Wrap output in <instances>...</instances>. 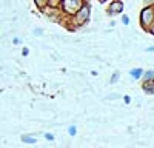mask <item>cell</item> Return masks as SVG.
<instances>
[{"label":"cell","instance_id":"9a60e30c","mask_svg":"<svg viewBox=\"0 0 154 148\" xmlns=\"http://www.w3.org/2000/svg\"><path fill=\"white\" fill-rule=\"evenodd\" d=\"M22 54H23V56H28V54H29V49H28V48H23V51H22Z\"/></svg>","mask_w":154,"mask_h":148},{"label":"cell","instance_id":"5b68a950","mask_svg":"<svg viewBox=\"0 0 154 148\" xmlns=\"http://www.w3.org/2000/svg\"><path fill=\"white\" fill-rule=\"evenodd\" d=\"M142 90H143L145 94H154V79L143 80V83H142Z\"/></svg>","mask_w":154,"mask_h":148},{"label":"cell","instance_id":"7c38bea8","mask_svg":"<svg viewBox=\"0 0 154 148\" xmlns=\"http://www.w3.org/2000/svg\"><path fill=\"white\" fill-rule=\"evenodd\" d=\"M68 131H69V134H71V136H76L77 128H76V127H69V128H68Z\"/></svg>","mask_w":154,"mask_h":148},{"label":"cell","instance_id":"2e32d148","mask_svg":"<svg viewBox=\"0 0 154 148\" xmlns=\"http://www.w3.org/2000/svg\"><path fill=\"white\" fill-rule=\"evenodd\" d=\"M123 99H125V104H130V102H131V97L130 96H123Z\"/></svg>","mask_w":154,"mask_h":148},{"label":"cell","instance_id":"5bb4252c","mask_svg":"<svg viewBox=\"0 0 154 148\" xmlns=\"http://www.w3.org/2000/svg\"><path fill=\"white\" fill-rule=\"evenodd\" d=\"M122 22H123V25H128L130 23V17L128 16H123L122 17Z\"/></svg>","mask_w":154,"mask_h":148},{"label":"cell","instance_id":"6da1fadb","mask_svg":"<svg viewBox=\"0 0 154 148\" xmlns=\"http://www.w3.org/2000/svg\"><path fill=\"white\" fill-rule=\"evenodd\" d=\"M85 5V0H63L62 6H60V9H62L60 13L65 17H74Z\"/></svg>","mask_w":154,"mask_h":148},{"label":"cell","instance_id":"8fae6325","mask_svg":"<svg viewBox=\"0 0 154 148\" xmlns=\"http://www.w3.org/2000/svg\"><path fill=\"white\" fill-rule=\"evenodd\" d=\"M119 77H120V73H119V71H116V73L112 74V77H111V83H116L119 80Z\"/></svg>","mask_w":154,"mask_h":148},{"label":"cell","instance_id":"9c48e42d","mask_svg":"<svg viewBox=\"0 0 154 148\" xmlns=\"http://www.w3.org/2000/svg\"><path fill=\"white\" fill-rule=\"evenodd\" d=\"M22 142L32 145V143H37V139H36V137H32V136H29V134H26V136H22Z\"/></svg>","mask_w":154,"mask_h":148},{"label":"cell","instance_id":"d6986e66","mask_svg":"<svg viewBox=\"0 0 154 148\" xmlns=\"http://www.w3.org/2000/svg\"><path fill=\"white\" fill-rule=\"evenodd\" d=\"M114 97H119V96H117V94H111V96H108L106 99H114Z\"/></svg>","mask_w":154,"mask_h":148},{"label":"cell","instance_id":"277c9868","mask_svg":"<svg viewBox=\"0 0 154 148\" xmlns=\"http://www.w3.org/2000/svg\"><path fill=\"white\" fill-rule=\"evenodd\" d=\"M123 11V2L122 0H112L111 5L108 6L106 13L110 14V16H117V14H120Z\"/></svg>","mask_w":154,"mask_h":148},{"label":"cell","instance_id":"30bf717a","mask_svg":"<svg viewBox=\"0 0 154 148\" xmlns=\"http://www.w3.org/2000/svg\"><path fill=\"white\" fill-rule=\"evenodd\" d=\"M149 79H154V71L153 70H148L143 74V80H149Z\"/></svg>","mask_w":154,"mask_h":148},{"label":"cell","instance_id":"ac0fdd59","mask_svg":"<svg viewBox=\"0 0 154 148\" xmlns=\"http://www.w3.org/2000/svg\"><path fill=\"white\" fill-rule=\"evenodd\" d=\"M149 34H153V36H154V23L151 25V28H149Z\"/></svg>","mask_w":154,"mask_h":148},{"label":"cell","instance_id":"4fadbf2b","mask_svg":"<svg viewBox=\"0 0 154 148\" xmlns=\"http://www.w3.org/2000/svg\"><path fill=\"white\" fill-rule=\"evenodd\" d=\"M45 139H46V140H50V142H51V140H54V136H52L51 133H46V134H45Z\"/></svg>","mask_w":154,"mask_h":148},{"label":"cell","instance_id":"52a82bcc","mask_svg":"<svg viewBox=\"0 0 154 148\" xmlns=\"http://www.w3.org/2000/svg\"><path fill=\"white\" fill-rule=\"evenodd\" d=\"M34 3L40 11H45V8H46L48 3H50V0H34Z\"/></svg>","mask_w":154,"mask_h":148},{"label":"cell","instance_id":"e0dca14e","mask_svg":"<svg viewBox=\"0 0 154 148\" xmlns=\"http://www.w3.org/2000/svg\"><path fill=\"white\" fill-rule=\"evenodd\" d=\"M146 51H148V52H154V46H148V48H146Z\"/></svg>","mask_w":154,"mask_h":148},{"label":"cell","instance_id":"8992f818","mask_svg":"<svg viewBox=\"0 0 154 148\" xmlns=\"http://www.w3.org/2000/svg\"><path fill=\"white\" fill-rule=\"evenodd\" d=\"M130 74L133 79H140L142 76H143V70H142V68H134V70L130 71Z\"/></svg>","mask_w":154,"mask_h":148},{"label":"cell","instance_id":"3957f363","mask_svg":"<svg viewBox=\"0 0 154 148\" xmlns=\"http://www.w3.org/2000/svg\"><path fill=\"white\" fill-rule=\"evenodd\" d=\"M88 19H89V5L86 3L83 8H82L76 16L73 17V22H74V25L82 26V25H85L86 22H88Z\"/></svg>","mask_w":154,"mask_h":148},{"label":"cell","instance_id":"7a4b0ae2","mask_svg":"<svg viewBox=\"0 0 154 148\" xmlns=\"http://www.w3.org/2000/svg\"><path fill=\"white\" fill-rule=\"evenodd\" d=\"M139 22H140L142 29H143L145 33H149V28H151V25L154 23V5L149 3L148 6H145V8L140 11Z\"/></svg>","mask_w":154,"mask_h":148},{"label":"cell","instance_id":"ba28073f","mask_svg":"<svg viewBox=\"0 0 154 148\" xmlns=\"http://www.w3.org/2000/svg\"><path fill=\"white\" fill-rule=\"evenodd\" d=\"M62 2H63V0H50V3H48V8H51V9H59L60 6H62Z\"/></svg>","mask_w":154,"mask_h":148}]
</instances>
